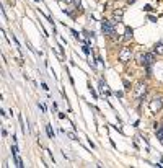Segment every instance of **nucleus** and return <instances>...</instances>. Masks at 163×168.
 <instances>
[{
  "label": "nucleus",
  "mask_w": 163,
  "mask_h": 168,
  "mask_svg": "<svg viewBox=\"0 0 163 168\" xmlns=\"http://www.w3.org/2000/svg\"><path fill=\"white\" fill-rule=\"evenodd\" d=\"M118 57H119V61H121L122 64H127L129 61H132V57H134V54H132V51H130V47H121V51H119V54H118Z\"/></svg>",
  "instance_id": "obj_1"
},
{
  "label": "nucleus",
  "mask_w": 163,
  "mask_h": 168,
  "mask_svg": "<svg viewBox=\"0 0 163 168\" xmlns=\"http://www.w3.org/2000/svg\"><path fill=\"white\" fill-rule=\"evenodd\" d=\"M139 62L144 64L145 67H152L153 62H155V52H145V54H140L139 55Z\"/></svg>",
  "instance_id": "obj_2"
},
{
  "label": "nucleus",
  "mask_w": 163,
  "mask_h": 168,
  "mask_svg": "<svg viewBox=\"0 0 163 168\" xmlns=\"http://www.w3.org/2000/svg\"><path fill=\"white\" fill-rule=\"evenodd\" d=\"M150 111L152 113H158V111L161 109V106H163V101H161V98H153V100H150Z\"/></svg>",
  "instance_id": "obj_3"
},
{
  "label": "nucleus",
  "mask_w": 163,
  "mask_h": 168,
  "mask_svg": "<svg viewBox=\"0 0 163 168\" xmlns=\"http://www.w3.org/2000/svg\"><path fill=\"white\" fill-rule=\"evenodd\" d=\"M145 93H147V85H145V83H137V85H136V90H134L136 98H144Z\"/></svg>",
  "instance_id": "obj_4"
},
{
  "label": "nucleus",
  "mask_w": 163,
  "mask_h": 168,
  "mask_svg": "<svg viewBox=\"0 0 163 168\" xmlns=\"http://www.w3.org/2000/svg\"><path fill=\"white\" fill-rule=\"evenodd\" d=\"M153 52L155 54H163V41L161 43H158V44H155V47H153Z\"/></svg>",
  "instance_id": "obj_5"
},
{
  "label": "nucleus",
  "mask_w": 163,
  "mask_h": 168,
  "mask_svg": "<svg viewBox=\"0 0 163 168\" xmlns=\"http://www.w3.org/2000/svg\"><path fill=\"white\" fill-rule=\"evenodd\" d=\"M114 21H116V23L122 21V10H116V11H114Z\"/></svg>",
  "instance_id": "obj_6"
},
{
  "label": "nucleus",
  "mask_w": 163,
  "mask_h": 168,
  "mask_svg": "<svg viewBox=\"0 0 163 168\" xmlns=\"http://www.w3.org/2000/svg\"><path fill=\"white\" fill-rule=\"evenodd\" d=\"M132 33H134L132 28L127 26V28H126V31H124V38H126V39H132Z\"/></svg>",
  "instance_id": "obj_7"
},
{
  "label": "nucleus",
  "mask_w": 163,
  "mask_h": 168,
  "mask_svg": "<svg viewBox=\"0 0 163 168\" xmlns=\"http://www.w3.org/2000/svg\"><path fill=\"white\" fill-rule=\"evenodd\" d=\"M46 131H47V135H49V139H54V131H52V127L47 124L46 126Z\"/></svg>",
  "instance_id": "obj_8"
},
{
  "label": "nucleus",
  "mask_w": 163,
  "mask_h": 168,
  "mask_svg": "<svg viewBox=\"0 0 163 168\" xmlns=\"http://www.w3.org/2000/svg\"><path fill=\"white\" fill-rule=\"evenodd\" d=\"M72 2H74V5L77 7V8H82V2H80V0H72Z\"/></svg>",
  "instance_id": "obj_9"
},
{
  "label": "nucleus",
  "mask_w": 163,
  "mask_h": 168,
  "mask_svg": "<svg viewBox=\"0 0 163 168\" xmlns=\"http://www.w3.org/2000/svg\"><path fill=\"white\" fill-rule=\"evenodd\" d=\"M69 137L72 139V141H77V135H75L74 132H69Z\"/></svg>",
  "instance_id": "obj_10"
},
{
  "label": "nucleus",
  "mask_w": 163,
  "mask_h": 168,
  "mask_svg": "<svg viewBox=\"0 0 163 168\" xmlns=\"http://www.w3.org/2000/svg\"><path fill=\"white\" fill-rule=\"evenodd\" d=\"M83 52H85L86 55L90 54V49H88V46H83Z\"/></svg>",
  "instance_id": "obj_11"
}]
</instances>
